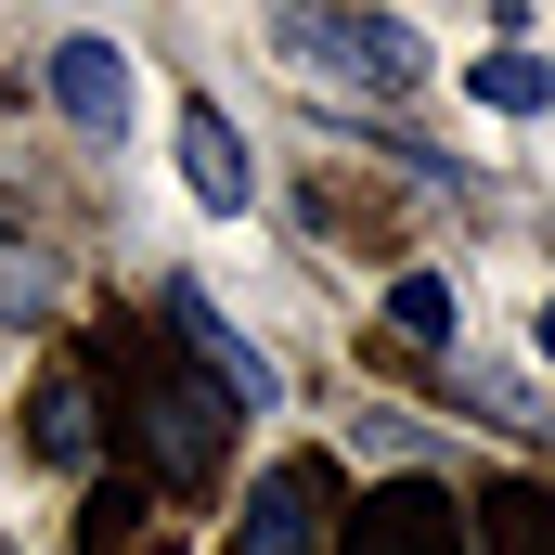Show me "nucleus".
I'll list each match as a JSON object with an SVG mask.
<instances>
[{"instance_id":"obj_14","label":"nucleus","mask_w":555,"mask_h":555,"mask_svg":"<svg viewBox=\"0 0 555 555\" xmlns=\"http://www.w3.org/2000/svg\"><path fill=\"white\" fill-rule=\"evenodd\" d=\"M530 336H543V362H555V297H543V323H530Z\"/></svg>"},{"instance_id":"obj_10","label":"nucleus","mask_w":555,"mask_h":555,"mask_svg":"<svg viewBox=\"0 0 555 555\" xmlns=\"http://www.w3.org/2000/svg\"><path fill=\"white\" fill-rule=\"evenodd\" d=\"M78 555H168L155 504H142V478H117V491H91V504H78Z\"/></svg>"},{"instance_id":"obj_7","label":"nucleus","mask_w":555,"mask_h":555,"mask_svg":"<svg viewBox=\"0 0 555 555\" xmlns=\"http://www.w3.org/2000/svg\"><path fill=\"white\" fill-rule=\"evenodd\" d=\"M52 104H65L91 142L130 130V65H117V39H65V52H52Z\"/></svg>"},{"instance_id":"obj_11","label":"nucleus","mask_w":555,"mask_h":555,"mask_svg":"<svg viewBox=\"0 0 555 555\" xmlns=\"http://www.w3.org/2000/svg\"><path fill=\"white\" fill-rule=\"evenodd\" d=\"M478 104H504V117H543L555 104V65H530V52H478V78H465Z\"/></svg>"},{"instance_id":"obj_5","label":"nucleus","mask_w":555,"mask_h":555,"mask_svg":"<svg viewBox=\"0 0 555 555\" xmlns=\"http://www.w3.org/2000/svg\"><path fill=\"white\" fill-rule=\"evenodd\" d=\"M168 349H181V362H194L233 414H272V401H284V375L233 336V323H220V310H207V297H194V284H168Z\"/></svg>"},{"instance_id":"obj_9","label":"nucleus","mask_w":555,"mask_h":555,"mask_svg":"<svg viewBox=\"0 0 555 555\" xmlns=\"http://www.w3.org/2000/svg\"><path fill=\"white\" fill-rule=\"evenodd\" d=\"M181 181H194L207 207H246V142H233L220 104H194V117H181Z\"/></svg>"},{"instance_id":"obj_6","label":"nucleus","mask_w":555,"mask_h":555,"mask_svg":"<svg viewBox=\"0 0 555 555\" xmlns=\"http://www.w3.org/2000/svg\"><path fill=\"white\" fill-rule=\"evenodd\" d=\"M26 452H39V465H91V452H104L91 362H39V388H26Z\"/></svg>"},{"instance_id":"obj_13","label":"nucleus","mask_w":555,"mask_h":555,"mask_svg":"<svg viewBox=\"0 0 555 555\" xmlns=\"http://www.w3.org/2000/svg\"><path fill=\"white\" fill-rule=\"evenodd\" d=\"M39 297H52V284L26 272V259H0V323H39Z\"/></svg>"},{"instance_id":"obj_1","label":"nucleus","mask_w":555,"mask_h":555,"mask_svg":"<svg viewBox=\"0 0 555 555\" xmlns=\"http://www.w3.org/2000/svg\"><path fill=\"white\" fill-rule=\"evenodd\" d=\"M91 401H117V439H130L142 491H168V504H194V491H220V452H233V401L155 336V323H104L91 349Z\"/></svg>"},{"instance_id":"obj_4","label":"nucleus","mask_w":555,"mask_h":555,"mask_svg":"<svg viewBox=\"0 0 555 555\" xmlns=\"http://www.w3.org/2000/svg\"><path fill=\"white\" fill-rule=\"evenodd\" d=\"M336 555H465V504L439 478H388L375 504L336 517Z\"/></svg>"},{"instance_id":"obj_3","label":"nucleus","mask_w":555,"mask_h":555,"mask_svg":"<svg viewBox=\"0 0 555 555\" xmlns=\"http://www.w3.org/2000/svg\"><path fill=\"white\" fill-rule=\"evenodd\" d=\"M284 52L323 65V78H362V91H414L426 78L414 26H388V13H284Z\"/></svg>"},{"instance_id":"obj_2","label":"nucleus","mask_w":555,"mask_h":555,"mask_svg":"<svg viewBox=\"0 0 555 555\" xmlns=\"http://www.w3.org/2000/svg\"><path fill=\"white\" fill-rule=\"evenodd\" d=\"M233 555H336V465L284 452L272 478L246 491V517H233Z\"/></svg>"},{"instance_id":"obj_8","label":"nucleus","mask_w":555,"mask_h":555,"mask_svg":"<svg viewBox=\"0 0 555 555\" xmlns=\"http://www.w3.org/2000/svg\"><path fill=\"white\" fill-rule=\"evenodd\" d=\"M465 555H555V478H491L465 517Z\"/></svg>"},{"instance_id":"obj_15","label":"nucleus","mask_w":555,"mask_h":555,"mask_svg":"<svg viewBox=\"0 0 555 555\" xmlns=\"http://www.w3.org/2000/svg\"><path fill=\"white\" fill-rule=\"evenodd\" d=\"M0 555H13V543H0Z\"/></svg>"},{"instance_id":"obj_12","label":"nucleus","mask_w":555,"mask_h":555,"mask_svg":"<svg viewBox=\"0 0 555 555\" xmlns=\"http://www.w3.org/2000/svg\"><path fill=\"white\" fill-rule=\"evenodd\" d=\"M388 323H401L414 349H452V323H465V297H452L439 272H401V297H388Z\"/></svg>"}]
</instances>
